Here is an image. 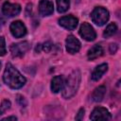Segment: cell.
Instances as JSON below:
<instances>
[{"label": "cell", "mask_w": 121, "mask_h": 121, "mask_svg": "<svg viewBox=\"0 0 121 121\" xmlns=\"http://www.w3.org/2000/svg\"><path fill=\"white\" fill-rule=\"evenodd\" d=\"M107 70H108V64L107 63H102V64L96 66L95 68V70L93 71V73H92V76H91L92 79L95 80V81H97L107 72Z\"/></svg>", "instance_id": "7c38bea8"}, {"label": "cell", "mask_w": 121, "mask_h": 121, "mask_svg": "<svg viewBox=\"0 0 121 121\" xmlns=\"http://www.w3.org/2000/svg\"><path fill=\"white\" fill-rule=\"evenodd\" d=\"M17 101H18V103H19L21 106H24V107L26 106V101L25 97L22 96V95H17Z\"/></svg>", "instance_id": "44dd1931"}, {"label": "cell", "mask_w": 121, "mask_h": 121, "mask_svg": "<svg viewBox=\"0 0 121 121\" xmlns=\"http://www.w3.org/2000/svg\"><path fill=\"white\" fill-rule=\"evenodd\" d=\"M10 106H11L10 101L8 100V99H4L2 101V103H1V105H0V115L3 114V113H5L8 110H9Z\"/></svg>", "instance_id": "ac0fdd59"}, {"label": "cell", "mask_w": 121, "mask_h": 121, "mask_svg": "<svg viewBox=\"0 0 121 121\" xmlns=\"http://www.w3.org/2000/svg\"><path fill=\"white\" fill-rule=\"evenodd\" d=\"M2 120H17V117H15V116H8V117L3 118Z\"/></svg>", "instance_id": "cb8c5ba5"}, {"label": "cell", "mask_w": 121, "mask_h": 121, "mask_svg": "<svg viewBox=\"0 0 121 121\" xmlns=\"http://www.w3.org/2000/svg\"><path fill=\"white\" fill-rule=\"evenodd\" d=\"M9 29H10L11 34L15 38H21V37L25 36L26 33V28L25 25L21 21H14V22H12L10 24Z\"/></svg>", "instance_id": "ba28073f"}, {"label": "cell", "mask_w": 121, "mask_h": 121, "mask_svg": "<svg viewBox=\"0 0 121 121\" xmlns=\"http://www.w3.org/2000/svg\"><path fill=\"white\" fill-rule=\"evenodd\" d=\"M7 53L6 49V43L4 37H0V56H5Z\"/></svg>", "instance_id": "d6986e66"}, {"label": "cell", "mask_w": 121, "mask_h": 121, "mask_svg": "<svg viewBox=\"0 0 121 121\" xmlns=\"http://www.w3.org/2000/svg\"><path fill=\"white\" fill-rule=\"evenodd\" d=\"M70 0H57V9L60 13H63L69 9Z\"/></svg>", "instance_id": "2e32d148"}, {"label": "cell", "mask_w": 121, "mask_h": 121, "mask_svg": "<svg viewBox=\"0 0 121 121\" xmlns=\"http://www.w3.org/2000/svg\"><path fill=\"white\" fill-rule=\"evenodd\" d=\"M3 80L11 89H19L26 83V78L11 63H7L3 74Z\"/></svg>", "instance_id": "6da1fadb"}, {"label": "cell", "mask_w": 121, "mask_h": 121, "mask_svg": "<svg viewBox=\"0 0 121 121\" xmlns=\"http://www.w3.org/2000/svg\"><path fill=\"white\" fill-rule=\"evenodd\" d=\"M80 78H81V75L78 70H74L68 76L66 81L63 82V86L61 88L62 89L61 95L64 98H70L77 93L79 87Z\"/></svg>", "instance_id": "7a4b0ae2"}, {"label": "cell", "mask_w": 121, "mask_h": 121, "mask_svg": "<svg viewBox=\"0 0 121 121\" xmlns=\"http://www.w3.org/2000/svg\"><path fill=\"white\" fill-rule=\"evenodd\" d=\"M106 94V87L104 85L98 86L95 89V91L92 94V99L95 102H100L104 98V95Z\"/></svg>", "instance_id": "9a60e30c"}, {"label": "cell", "mask_w": 121, "mask_h": 121, "mask_svg": "<svg viewBox=\"0 0 121 121\" xmlns=\"http://www.w3.org/2000/svg\"><path fill=\"white\" fill-rule=\"evenodd\" d=\"M41 48H42L43 51H45V52H49L50 49L52 48V44H51L50 42H46V43H44L43 45H41Z\"/></svg>", "instance_id": "ffe728a7"}, {"label": "cell", "mask_w": 121, "mask_h": 121, "mask_svg": "<svg viewBox=\"0 0 121 121\" xmlns=\"http://www.w3.org/2000/svg\"><path fill=\"white\" fill-rule=\"evenodd\" d=\"M84 112H85L84 109L81 108V109L78 111V114H77V116H76V120H81V119L83 118V116H84Z\"/></svg>", "instance_id": "603a6c76"}, {"label": "cell", "mask_w": 121, "mask_h": 121, "mask_svg": "<svg viewBox=\"0 0 121 121\" xmlns=\"http://www.w3.org/2000/svg\"><path fill=\"white\" fill-rule=\"evenodd\" d=\"M78 18H76L73 15H68V16H63L59 20V24L60 26H61L62 27L68 29V30H74L77 26H78Z\"/></svg>", "instance_id": "9c48e42d"}, {"label": "cell", "mask_w": 121, "mask_h": 121, "mask_svg": "<svg viewBox=\"0 0 121 121\" xmlns=\"http://www.w3.org/2000/svg\"><path fill=\"white\" fill-rule=\"evenodd\" d=\"M21 6L19 4H11L9 2H5L2 7V12L8 17H13L20 13Z\"/></svg>", "instance_id": "5b68a950"}, {"label": "cell", "mask_w": 121, "mask_h": 121, "mask_svg": "<svg viewBox=\"0 0 121 121\" xmlns=\"http://www.w3.org/2000/svg\"><path fill=\"white\" fill-rule=\"evenodd\" d=\"M118 49V46L116 43H111L110 44V47H109V50H110V53L111 54H114Z\"/></svg>", "instance_id": "7402d4cb"}, {"label": "cell", "mask_w": 121, "mask_h": 121, "mask_svg": "<svg viewBox=\"0 0 121 121\" xmlns=\"http://www.w3.org/2000/svg\"><path fill=\"white\" fill-rule=\"evenodd\" d=\"M11 55L13 57H22L28 49H29V44L27 42H23V43H12L9 47Z\"/></svg>", "instance_id": "52a82bcc"}, {"label": "cell", "mask_w": 121, "mask_h": 121, "mask_svg": "<svg viewBox=\"0 0 121 121\" xmlns=\"http://www.w3.org/2000/svg\"><path fill=\"white\" fill-rule=\"evenodd\" d=\"M79 35L84 40H86L88 42L94 41L95 39V37H96V34H95V31L94 27L90 24H88L86 22H84L80 26V27H79Z\"/></svg>", "instance_id": "277c9868"}, {"label": "cell", "mask_w": 121, "mask_h": 121, "mask_svg": "<svg viewBox=\"0 0 121 121\" xmlns=\"http://www.w3.org/2000/svg\"><path fill=\"white\" fill-rule=\"evenodd\" d=\"M63 82H64V80H63L62 76L54 77L51 80V91L55 94L59 93L63 86Z\"/></svg>", "instance_id": "5bb4252c"}, {"label": "cell", "mask_w": 121, "mask_h": 121, "mask_svg": "<svg viewBox=\"0 0 121 121\" xmlns=\"http://www.w3.org/2000/svg\"><path fill=\"white\" fill-rule=\"evenodd\" d=\"M66 50L70 54H75L80 49V42L74 37L73 35H69L65 41Z\"/></svg>", "instance_id": "30bf717a"}, {"label": "cell", "mask_w": 121, "mask_h": 121, "mask_svg": "<svg viewBox=\"0 0 121 121\" xmlns=\"http://www.w3.org/2000/svg\"><path fill=\"white\" fill-rule=\"evenodd\" d=\"M4 24H5V19L2 15H0V26H2Z\"/></svg>", "instance_id": "d4e9b609"}, {"label": "cell", "mask_w": 121, "mask_h": 121, "mask_svg": "<svg viewBox=\"0 0 121 121\" xmlns=\"http://www.w3.org/2000/svg\"><path fill=\"white\" fill-rule=\"evenodd\" d=\"M54 11L53 3L50 0H41L39 3V12L42 16H48Z\"/></svg>", "instance_id": "8fae6325"}, {"label": "cell", "mask_w": 121, "mask_h": 121, "mask_svg": "<svg viewBox=\"0 0 121 121\" xmlns=\"http://www.w3.org/2000/svg\"><path fill=\"white\" fill-rule=\"evenodd\" d=\"M0 68H1V62H0Z\"/></svg>", "instance_id": "484cf974"}, {"label": "cell", "mask_w": 121, "mask_h": 121, "mask_svg": "<svg viewBox=\"0 0 121 121\" xmlns=\"http://www.w3.org/2000/svg\"><path fill=\"white\" fill-rule=\"evenodd\" d=\"M90 118L92 120H110L112 116L107 109L103 107H96L92 112Z\"/></svg>", "instance_id": "8992f818"}, {"label": "cell", "mask_w": 121, "mask_h": 121, "mask_svg": "<svg viewBox=\"0 0 121 121\" xmlns=\"http://www.w3.org/2000/svg\"><path fill=\"white\" fill-rule=\"evenodd\" d=\"M116 30H117V26H116V25H115L114 23H111V24H109V25L107 26L106 29H105L104 32H103V36H104V38L112 37V36L116 32Z\"/></svg>", "instance_id": "e0dca14e"}, {"label": "cell", "mask_w": 121, "mask_h": 121, "mask_svg": "<svg viewBox=\"0 0 121 121\" xmlns=\"http://www.w3.org/2000/svg\"><path fill=\"white\" fill-rule=\"evenodd\" d=\"M91 18H92V21L95 25L103 26L109 20V11L102 7H96L92 11Z\"/></svg>", "instance_id": "3957f363"}, {"label": "cell", "mask_w": 121, "mask_h": 121, "mask_svg": "<svg viewBox=\"0 0 121 121\" xmlns=\"http://www.w3.org/2000/svg\"><path fill=\"white\" fill-rule=\"evenodd\" d=\"M102 55H103V48L99 44L94 45L92 48H90L88 50V53H87L88 60H93L95 59H97V58H99Z\"/></svg>", "instance_id": "4fadbf2b"}]
</instances>
